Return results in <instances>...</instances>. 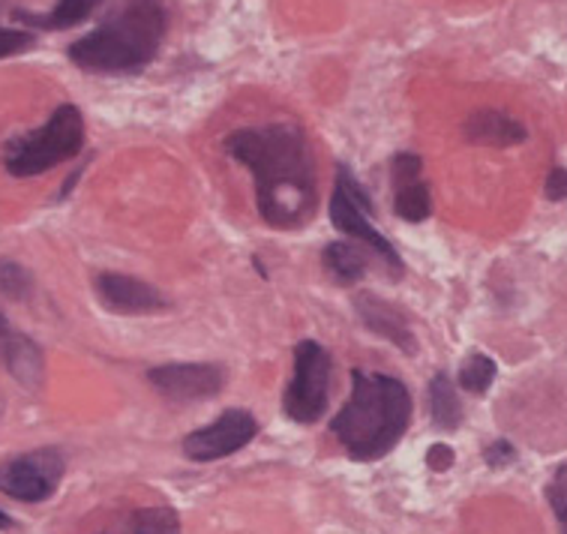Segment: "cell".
I'll use <instances>...</instances> for the list:
<instances>
[{
  "label": "cell",
  "mask_w": 567,
  "mask_h": 534,
  "mask_svg": "<svg viewBox=\"0 0 567 534\" xmlns=\"http://www.w3.org/2000/svg\"><path fill=\"white\" fill-rule=\"evenodd\" d=\"M0 363L12 372V379L21 381L24 388L37 391L45 376L40 346L31 337H24L12 328L10 321L0 316Z\"/></svg>",
  "instance_id": "obj_13"
},
{
  "label": "cell",
  "mask_w": 567,
  "mask_h": 534,
  "mask_svg": "<svg viewBox=\"0 0 567 534\" xmlns=\"http://www.w3.org/2000/svg\"><path fill=\"white\" fill-rule=\"evenodd\" d=\"M454 451H451V444H433L430 451H426V465L433 469V472H447L451 465H454Z\"/></svg>",
  "instance_id": "obj_25"
},
{
  "label": "cell",
  "mask_w": 567,
  "mask_h": 534,
  "mask_svg": "<svg viewBox=\"0 0 567 534\" xmlns=\"http://www.w3.org/2000/svg\"><path fill=\"white\" fill-rule=\"evenodd\" d=\"M96 298L103 300L105 309L121 312V316H147L168 307V300L159 295V288L147 286L142 279L126 277V274H96L93 279Z\"/></svg>",
  "instance_id": "obj_11"
},
{
  "label": "cell",
  "mask_w": 567,
  "mask_h": 534,
  "mask_svg": "<svg viewBox=\"0 0 567 534\" xmlns=\"http://www.w3.org/2000/svg\"><path fill=\"white\" fill-rule=\"evenodd\" d=\"M147 381L165 400L198 402L226 388V370L219 363H159L147 370Z\"/></svg>",
  "instance_id": "obj_9"
},
{
  "label": "cell",
  "mask_w": 567,
  "mask_h": 534,
  "mask_svg": "<svg viewBox=\"0 0 567 534\" xmlns=\"http://www.w3.org/2000/svg\"><path fill=\"white\" fill-rule=\"evenodd\" d=\"M33 33L16 31V28H0V58H12V54L28 52L33 45Z\"/></svg>",
  "instance_id": "obj_22"
},
{
  "label": "cell",
  "mask_w": 567,
  "mask_h": 534,
  "mask_svg": "<svg viewBox=\"0 0 567 534\" xmlns=\"http://www.w3.org/2000/svg\"><path fill=\"white\" fill-rule=\"evenodd\" d=\"M63 472H66L63 453L54 448L10 456L7 463H0V493L16 502H45L58 490Z\"/></svg>",
  "instance_id": "obj_7"
},
{
  "label": "cell",
  "mask_w": 567,
  "mask_h": 534,
  "mask_svg": "<svg viewBox=\"0 0 567 534\" xmlns=\"http://www.w3.org/2000/svg\"><path fill=\"white\" fill-rule=\"evenodd\" d=\"M393 210L403 223H426L433 214V196L423 181V163L417 154H396L391 163Z\"/></svg>",
  "instance_id": "obj_10"
},
{
  "label": "cell",
  "mask_w": 567,
  "mask_h": 534,
  "mask_svg": "<svg viewBox=\"0 0 567 534\" xmlns=\"http://www.w3.org/2000/svg\"><path fill=\"white\" fill-rule=\"evenodd\" d=\"M354 312L367 330H372L375 337L388 339L403 355H417V337H414L412 325L405 319V312L400 307H393L388 300L375 298L370 291L354 295Z\"/></svg>",
  "instance_id": "obj_12"
},
{
  "label": "cell",
  "mask_w": 567,
  "mask_h": 534,
  "mask_svg": "<svg viewBox=\"0 0 567 534\" xmlns=\"http://www.w3.org/2000/svg\"><path fill=\"white\" fill-rule=\"evenodd\" d=\"M426 405H430V418L439 430H456L463 423V402L456 397L454 381L447 379V372H435L430 384H426Z\"/></svg>",
  "instance_id": "obj_17"
},
{
  "label": "cell",
  "mask_w": 567,
  "mask_h": 534,
  "mask_svg": "<svg viewBox=\"0 0 567 534\" xmlns=\"http://www.w3.org/2000/svg\"><path fill=\"white\" fill-rule=\"evenodd\" d=\"M372 202L363 193V186L351 177L349 165L337 168V184H333V196H330V223L342 235L354 237L363 247L375 249L384 258V265L391 270L393 279L403 277V258L393 249L388 237L372 226Z\"/></svg>",
  "instance_id": "obj_5"
},
{
  "label": "cell",
  "mask_w": 567,
  "mask_h": 534,
  "mask_svg": "<svg viewBox=\"0 0 567 534\" xmlns=\"http://www.w3.org/2000/svg\"><path fill=\"white\" fill-rule=\"evenodd\" d=\"M256 435L258 421L247 409H226L217 421L186 435L184 453L193 463H217L247 448Z\"/></svg>",
  "instance_id": "obj_8"
},
{
  "label": "cell",
  "mask_w": 567,
  "mask_h": 534,
  "mask_svg": "<svg viewBox=\"0 0 567 534\" xmlns=\"http://www.w3.org/2000/svg\"><path fill=\"white\" fill-rule=\"evenodd\" d=\"M484 460L489 465H493V469H505V465H511L516 460L514 444L505 442V439H495L493 444H486Z\"/></svg>",
  "instance_id": "obj_23"
},
{
  "label": "cell",
  "mask_w": 567,
  "mask_h": 534,
  "mask_svg": "<svg viewBox=\"0 0 567 534\" xmlns=\"http://www.w3.org/2000/svg\"><path fill=\"white\" fill-rule=\"evenodd\" d=\"M330 400V355L316 339H303L295 349V376L282 393L286 418L316 423L328 411Z\"/></svg>",
  "instance_id": "obj_6"
},
{
  "label": "cell",
  "mask_w": 567,
  "mask_h": 534,
  "mask_svg": "<svg viewBox=\"0 0 567 534\" xmlns=\"http://www.w3.org/2000/svg\"><path fill=\"white\" fill-rule=\"evenodd\" d=\"M165 37L163 0H126L112 19L70 45V61L91 72H138Z\"/></svg>",
  "instance_id": "obj_3"
},
{
  "label": "cell",
  "mask_w": 567,
  "mask_h": 534,
  "mask_svg": "<svg viewBox=\"0 0 567 534\" xmlns=\"http://www.w3.org/2000/svg\"><path fill=\"white\" fill-rule=\"evenodd\" d=\"M100 534H181V520L172 507H138L133 514L121 516Z\"/></svg>",
  "instance_id": "obj_16"
},
{
  "label": "cell",
  "mask_w": 567,
  "mask_h": 534,
  "mask_svg": "<svg viewBox=\"0 0 567 534\" xmlns=\"http://www.w3.org/2000/svg\"><path fill=\"white\" fill-rule=\"evenodd\" d=\"M84 147V117L75 105H61L33 133L21 135L7 147V172L12 177L45 175L54 165L79 156Z\"/></svg>",
  "instance_id": "obj_4"
},
{
  "label": "cell",
  "mask_w": 567,
  "mask_h": 534,
  "mask_svg": "<svg viewBox=\"0 0 567 534\" xmlns=\"http://www.w3.org/2000/svg\"><path fill=\"white\" fill-rule=\"evenodd\" d=\"M463 133L468 142L489 144V147H514L528 138V130L516 117L495 109H481L463 124Z\"/></svg>",
  "instance_id": "obj_14"
},
{
  "label": "cell",
  "mask_w": 567,
  "mask_h": 534,
  "mask_svg": "<svg viewBox=\"0 0 567 534\" xmlns=\"http://www.w3.org/2000/svg\"><path fill=\"white\" fill-rule=\"evenodd\" d=\"M412 423V393L403 381L384 372H351V397L330 432L346 448L351 460L372 463L391 453Z\"/></svg>",
  "instance_id": "obj_2"
},
{
  "label": "cell",
  "mask_w": 567,
  "mask_h": 534,
  "mask_svg": "<svg viewBox=\"0 0 567 534\" xmlns=\"http://www.w3.org/2000/svg\"><path fill=\"white\" fill-rule=\"evenodd\" d=\"M0 291L16 300L28 298V291H31V274L21 265H16V261H0Z\"/></svg>",
  "instance_id": "obj_20"
},
{
  "label": "cell",
  "mask_w": 567,
  "mask_h": 534,
  "mask_svg": "<svg viewBox=\"0 0 567 534\" xmlns=\"http://www.w3.org/2000/svg\"><path fill=\"white\" fill-rule=\"evenodd\" d=\"M12 525V520L7 514H3V511H0V528H10Z\"/></svg>",
  "instance_id": "obj_26"
},
{
  "label": "cell",
  "mask_w": 567,
  "mask_h": 534,
  "mask_svg": "<svg viewBox=\"0 0 567 534\" xmlns=\"http://www.w3.org/2000/svg\"><path fill=\"white\" fill-rule=\"evenodd\" d=\"M226 154L247 165L256 181V207L261 223L279 232L300 228L316 214V163L310 142L298 124L244 126L226 135Z\"/></svg>",
  "instance_id": "obj_1"
},
{
  "label": "cell",
  "mask_w": 567,
  "mask_h": 534,
  "mask_svg": "<svg viewBox=\"0 0 567 534\" xmlns=\"http://www.w3.org/2000/svg\"><path fill=\"white\" fill-rule=\"evenodd\" d=\"M495 360L489 355H481V351H472L468 358L463 360V367H460V388L468 393H486L489 391V384L495 381Z\"/></svg>",
  "instance_id": "obj_19"
},
{
  "label": "cell",
  "mask_w": 567,
  "mask_h": 534,
  "mask_svg": "<svg viewBox=\"0 0 567 534\" xmlns=\"http://www.w3.org/2000/svg\"><path fill=\"white\" fill-rule=\"evenodd\" d=\"M103 0H58L49 16H28V12H16V19L28 21V24H40L45 31H63V28H75L91 16Z\"/></svg>",
  "instance_id": "obj_18"
},
{
  "label": "cell",
  "mask_w": 567,
  "mask_h": 534,
  "mask_svg": "<svg viewBox=\"0 0 567 534\" xmlns=\"http://www.w3.org/2000/svg\"><path fill=\"white\" fill-rule=\"evenodd\" d=\"M0 411H3V402H0Z\"/></svg>",
  "instance_id": "obj_27"
},
{
  "label": "cell",
  "mask_w": 567,
  "mask_h": 534,
  "mask_svg": "<svg viewBox=\"0 0 567 534\" xmlns=\"http://www.w3.org/2000/svg\"><path fill=\"white\" fill-rule=\"evenodd\" d=\"M321 265L328 270V277L337 283V286H358L363 277H367V265L370 258L363 253V244H346V240H333L321 253Z\"/></svg>",
  "instance_id": "obj_15"
},
{
  "label": "cell",
  "mask_w": 567,
  "mask_h": 534,
  "mask_svg": "<svg viewBox=\"0 0 567 534\" xmlns=\"http://www.w3.org/2000/svg\"><path fill=\"white\" fill-rule=\"evenodd\" d=\"M544 193H547L549 202H565V198H567V168H561V165L549 168Z\"/></svg>",
  "instance_id": "obj_24"
},
{
  "label": "cell",
  "mask_w": 567,
  "mask_h": 534,
  "mask_svg": "<svg viewBox=\"0 0 567 534\" xmlns=\"http://www.w3.org/2000/svg\"><path fill=\"white\" fill-rule=\"evenodd\" d=\"M547 499L556 511V520L561 525V534H567V463H561L553 474V481L547 486Z\"/></svg>",
  "instance_id": "obj_21"
}]
</instances>
